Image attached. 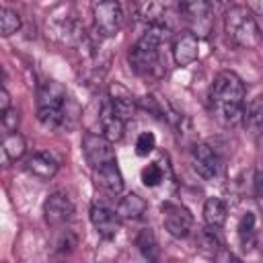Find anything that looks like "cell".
<instances>
[{"label":"cell","mask_w":263,"mask_h":263,"mask_svg":"<svg viewBox=\"0 0 263 263\" xmlns=\"http://www.w3.org/2000/svg\"><path fill=\"white\" fill-rule=\"evenodd\" d=\"M107 99H109V103H111V107H113V111L119 119L127 121L136 115V99L123 84L113 82L109 86V97Z\"/></svg>","instance_id":"cell-16"},{"label":"cell","mask_w":263,"mask_h":263,"mask_svg":"<svg viewBox=\"0 0 263 263\" xmlns=\"http://www.w3.org/2000/svg\"><path fill=\"white\" fill-rule=\"evenodd\" d=\"M146 208H148V203L144 201V197H140L138 193H127L119 199L115 210L121 220H140L146 214Z\"/></svg>","instance_id":"cell-18"},{"label":"cell","mask_w":263,"mask_h":263,"mask_svg":"<svg viewBox=\"0 0 263 263\" xmlns=\"http://www.w3.org/2000/svg\"><path fill=\"white\" fill-rule=\"evenodd\" d=\"M92 21H95V31L101 37H115L123 23V8L119 2H113V0L95 2Z\"/></svg>","instance_id":"cell-5"},{"label":"cell","mask_w":263,"mask_h":263,"mask_svg":"<svg viewBox=\"0 0 263 263\" xmlns=\"http://www.w3.org/2000/svg\"><path fill=\"white\" fill-rule=\"evenodd\" d=\"M8 109H10V95H8L6 86L2 84V88H0V113H4Z\"/></svg>","instance_id":"cell-31"},{"label":"cell","mask_w":263,"mask_h":263,"mask_svg":"<svg viewBox=\"0 0 263 263\" xmlns=\"http://www.w3.org/2000/svg\"><path fill=\"white\" fill-rule=\"evenodd\" d=\"M92 177H95L97 187H101L107 195L115 197L123 191V177H121V171L117 166V160L107 162L99 168H92Z\"/></svg>","instance_id":"cell-15"},{"label":"cell","mask_w":263,"mask_h":263,"mask_svg":"<svg viewBox=\"0 0 263 263\" xmlns=\"http://www.w3.org/2000/svg\"><path fill=\"white\" fill-rule=\"evenodd\" d=\"M25 166L33 177H37L41 181H49V179L55 177V173L60 168V160L47 150H35L25 160Z\"/></svg>","instance_id":"cell-14"},{"label":"cell","mask_w":263,"mask_h":263,"mask_svg":"<svg viewBox=\"0 0 263 263\" xmlns=\"http://www.w3.org/2000/svg\"><path fill=\"white\" fill-rule=\"evenodd\" d=\"M226 37L240 49H255L263 39V31L255 18V12L247 4H232L224 12Z\"/></svg>","instance_id":"cell-3"},{"label":"cell","mask_w":263,"mask_h":263,"mask_svg":"<svg viewBox=\"0 0 263 263\" xmlns=\"http://www.w3.org/2000/svg\"><path fill=\"white\" fill-rule=\"evenodd\" d=\"M226 263H242V261H240L236 255H232V253H230V255L226 257Z\"/></svg>","instance_id":"cell-32"},{"label":"cell","mask_w":263,"mask_h":263,"mask_svg":"<svg viewBox=\"0 0 263 263\" xmlns=\"http://www.w3.org/2000/svg\"><path fill=\"white\" fill-rule=\"evenodd\" d=\"M156 146V138L152 132H142L136 140V154L138 156H148Z\"/></svg>","instance_id":"cell-27"},{"label":"cell","mask_w":263,"mask_h":263,"mask_svg":"<svg viewBox=\"0 0 263 263\" xmlns=\"http://www.w3.org/2000/svg\"><path fill=\"white\" fill-rule=\"evenodd\" d=\"M255 197H257L259 205L263 208V171H257V175H255Z\"/></svg>","instance_id":"cell-30"},{"label":"cell","mask_w":263,"mask_h":263,"mask_svg":"<svg viewBox=\"0 0 263 263\" xmlns=\"http://www.w3.org/2000/svg\"><path fill=\"white\" fill-rule=\"evenodd\" d=\"M199 55V39L191 31H181L173 39V58L177 66H189Z\"/></svg>","instance_id":"cell-12"},{"label":"cell","mask_w":263,"mask_h":263,"mask_svg":"<svg viewBox=\"0 0 263 263\" xmlns=\"http://www.w3.org/2000/svg\"><path fill=\"white\" fill-rule=\"evenodd\" d=\"M53 247H55V253H60V255H68V253H72L74 247H76V236H74V232L68 230V228L62 230V232L55 236Z\"/></svg>","instance_id":"cell-26"},{"label":"cell","mask_w":263,"mask_h":263,"mask_svg":"<svg viewBox=\"0 0 263 263\" xmlns=\"http://www.w3.org/2000/svg\"><path fill=\"white\" fill-rule=\"evenodd\" d=\"M162 222H164V228L168 230L171 236L175 238H185L191 228H193V216L191 212L185 208V205H179V203H173V201H164L162 208Z\"/></svg>","instance_id":"cell-8"},{"label":"cell","mask_w":263,"mask_h":263,"mask_svg":"<svg viewBox=\"0 0 263 263\" xmlns=\"http://www.w3.org/2000/svg\"><path fill=\"white\" fill-rule=\"evenodd\" d=\"M68 92L66 88L55 82L47 80L37 90V119L47 129H64L68 125Z\"/></svg>","instance_id":"cell-4"},{"label":"cell","mask_w":263,"mask_h":263,"mask_svg":"<svg viewBox=\"0 0 263 263\" xmlns=\"http://www.w3.org/2000/svg\"><path fill=\"white\" fill-rule=\"evenodd\" d=\"M43 218L49 226H64L74 218V203L64 191L51 193L43 203Z\"/></svg>","instance_id":"cell-9"},{"label":"cell","mask_w":263,"mask_h":263,"mask_svg":"<svg viewBox=\"0 0 263 263\" xmlns=\"http://www.w3.org/2000/svg\"><path fill=\"white\" fill-rule=\"evenodd\" d=\"M136 247L140 251V255L148 261V263H158L160 259V247L156 240V234L152 228H142L136 236Z\"/></svg>","instance_id":"cell-19"},{"label":"cell","mask_w":263,"mask_h":263,"mask_svg":"<svg viewBox=\"0 0 263 263\" xmlns=\"http://www.w3.org/2000/svg\"><path fill=\"white\" fill-rule=\"evenodd\" d=\"M97 121L101 123V134L109 140V142H119L123 138V132H125V121L119 119L109 103V99H105L101 105H99V111H97Z\"/></svg>","instance_id":"cell-13"},{"label":"cell","mask_w":263,"mask_h":263,"mask_svg":"<svg viewBox=\"0 0 263 263\" xmlns=\"http://www.w3.org/2000/svg\"><path fill=\"white\" fill-rule=\"evenodd\" d=\"M0 123H2L4 136H6V134H14L16 127H18V111H16L14 107H10L8 111L0 113Z\"/></svg>","instance_id":"cell-29"},{"label":"cell","mask_w":263,"mask_h":263,"mask_svg":"<svg viewBox=\"0 0 263 263\" xmlns=\"http://www.w3.org/2000/svg\"><path fill=\"white\" fill-rule=\"evenodd\" d=\"M2 152H4V160L6 162H14V160L23 158L25 152H27V142H25L23 134H18V132L6 134L2 138Z\"/></svg>","instance_id":"cell-22"},{"label":"cell","mask_w":263,"mask_h":263,"mask_svg":"<svg viewBox=\"0 0 263 263\" xmlns=\"http://www.w3.org/2000/svg\"><path fill=\"white\" fill-rule=\"evenodd\" d=\"M191 164H193V171L203 177V179H214L218 177L220 173V158L216 154V150L203 142H197L193 144L191 148Z\"/></svg>","instance_id":"cell-11"},{"label":"cell","mask_w":263,"mask_h":263,"mask_svg":"<svg viewBox=\"0 0 263 263\" xmlns=\"http://www.w3.org/2000/svg\"><path fill=\"white\" fill-rule=\"evenodd\" d=\"M82 150H84V156L92 168H99L107 162L117 160L115 150H113V142H109L103 134L86 132L82 138Z\"/></svg>","instance_id":"cell-7"},{"label":"cell","mask_w":263,"mask_h":263,"mask_svg":"<svg viewBox=\"0 0 263 263\" xmlns=\"http://www.w3.org/2000/svg\"><path fill=\"white\" fill-rule=\"evenodd\" d=\"M21 14L14 8L8 6H0V35L2 37H10L12 33H16L21 29Z\"/></svg>","instance_id":"cell-25"},{"label":"cell","mask_w":263,"mask_h":263,"mask_svg":"<svg viewBox=\"0 0 263 263\" xmlns=\"http://www.w3.org/2000/svg\"><path fill=\"white\" fill-rule=\"evenodd\" d=\"M179 12L185 16L191 33L199 39L212 33L214 16H212V4L203 0H193V2H181Z\"/></svg>","instance_id":"cell-6"},{"label":"cell","mask_w":263,"mask_h":263,"mask_svg":"<svg viewBox=\"0 0 263 263\" xmlns=\"http://www.w3.org/2000/svg\"><path fill=\"white\" fill-rule=\"evenodd\" d=\"M142 181H144L146 187H156V185L162 181V168H160L156 162L144 166V168H142Z\"/></svg>","instance_id":"cell-28"},{"label":"cell","mask_w":263,"mask_h":263,"mask_svg":"<svg viewBox=\"0 0 263 263\" xmlns=\"http://www.w3.org/2000/svg\"><path fill=\"white\" fill-rule=\"evenodd\" d=\"M228 218V208L220 197H208L203 203V220L210 228H222Z\"/></svg>","instance_id":"cell-21"},{"label":"cell","mask_w":263,"mask_h":263,"mask_svg":"<svg viewBox=\"0 0 263 263\" xmlns=\"http://www.w3.org/2000/svg\"><path fill=\"white\" fill-rule=\"evenodd\" d=\"M195 245H197V251L208 257V259H216L222 251V238L218 234V228H201L197 232V238H195Z\"/></svg>","instance_id":"cell-17"},{"label":"cell","mask_w":263,"mask_h":263,"mask_svg":"<svg viewBox=\"0 0 263 263\" xmlns=\"http://www.w3.org/2000/svg\"><path fill=\"white\" fill-rule=\"evenodd\" d=\"M171 37V27L166 23L148 25L146 33L129 47V66L140 76H162L158 45Z\"/></svg>","instance_id":"cell-2"},{"label":"cell","mask_w":263,"mask_h":263,"mask_svg":"<svg viewBox=\"0 0 263 263\" xmlns=\"http://www.w3.org/2000/svg\"><path fill=\"white\" fill-rule=\"evenodd\" d=\"M210 107H212L214 117L226 127H232L242 121L245 84L238 78V74L224 70L214 78L212 88H210Z\"/></svg>","instance_id":"cell-1"},{"label":"cell","mask_w":263,"mask_h":263,"mask_svg":"<svg viewBox=\"0 0 263 263\" xmlns=\"http://www.w3.org/2000/svg\"><path fill=\"white\" fill-rule=\"evenodd\" d=\"M90 222L95 226V230L103 236V238H113L119 232L121 226V218L117 214V210H113L111 205L103 203V201H95L90 208Z\"/></svg>","instance_id":"cell-10"},{"label":"cell","mask_w":263,"mask_h":263,"mask_svg":"<svg viewBox=\"0 0 263 263\" xmlns=\"http://www.w3.org/2000/svg\"><path fill=\"white\" fill-rule=\"evenodd\" d=\"M136 8H138V14H140L148 25H160V23H166L168 6L162 4V2H142V4H138Z\"/></svg>","instance_id":"cell-24"},{"label":"cell","mask_w":263,"mask_h":263,"mask_svg":"<svg viewBox=\"0 0 263 263\" xmlns=\"http://www.w3.org/2000/svg\"><path fill=\"white\" fill-rule=\"evenodd\" d=\"M242 123L251 134L255 136L263 134V95H257L255 99L249 101V105L245 107Z\"/></svg>","instance_id":"cell-20"},{"label":"cell","mask_w":263,"mask_h":263,"mask_svg":"<svg viewBox=\"0 0 263 263\" xmlns=\"http://www.w3.org/2000/svg\"><path fill=\"white\" fill-rule=\"evenodd\" d=\"M238 242L242 247V251H253L255 245H257V230H255V214L247 212L240 222H238Z\"/></svg>","instance_id":"cell-23"}]
</instances>
